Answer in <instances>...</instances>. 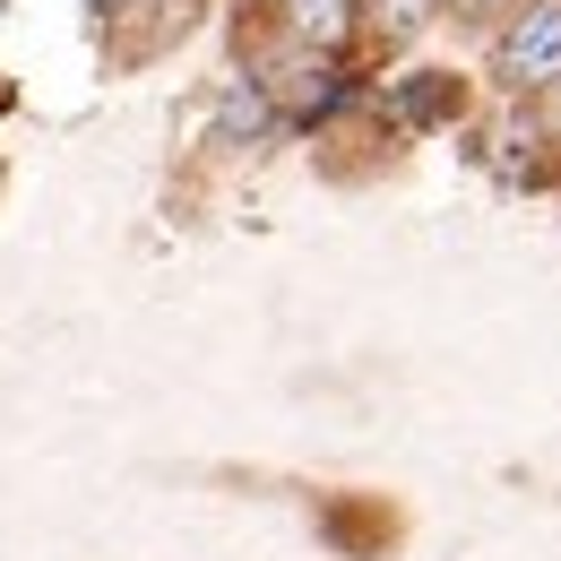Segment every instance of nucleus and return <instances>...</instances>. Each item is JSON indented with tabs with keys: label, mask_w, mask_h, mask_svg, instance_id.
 Wrapping results in <instances>:
<instances>
[{
	"label": "nucleus",
	"mask_w": 561,
	"mask_h": 561,
	"mask_svg": "<svg viewBox=\"0 0 561 561\" xmlns=\"http://www.w3.org/2000/svg\"><path fill=\"white\" fill-rule=\"evenodd\" d=\"M492 78L510 104H536L545 87H561V0H518L492 26Z\"/></svg>",
	"instance_id": "nucleus-1"
},
{
	"label": "nucleus",
	"mask_w": 561,
	"mask_h": 561,
	"mask_svg": "<svg viewBox=\"0 0 561 561\" xmlns=\"http://www.w3.org/2000/svg\"><path fill=\"white\" fill-rule=\"evenodd\" d=\"M251 26H260V35H277V44L337 53V61H346V44H354V0H260V9H251Z\"/></svg>",
	"instance_id": "nucleus-2"
},
{
	"label": "nucleus",
	"mask_w": 561,
	"mask_h": 561,
	"mask_svg": "<svg viewBox=\"0 0 561 561\" xmlns=\"http://www.w3.org/2000/svg\"><path fill=\"white\" fill-rule=\"evenodd\" d=\"M432 18H440V0H354V44L371 61H398L407 44H423Z\"/></svg>",
	"instance_id": "nucleus-3"
},
{
	"label": "nucleus",
	"mask_w": 561,
	"mask_h": 561,
	"mask_svg": "<svg viewBox=\"0 0 561 561\" xmlns=\"http://www.w3.org/2000/svg\"><path fill=\"white\" fill-rule=\"evenodd\" d=\"M518 0H440V18H458V26H501Z\"/></svg>",
	"instance_id": "nucleus-4"
},
{
	"label": "nucleus",
	"mask_w": 561,
	"mask_h": 561,
	"mask_svg": "<svg viewBox=\"0 0 561 561\" xmlns=\"http://www.w3.org/2000/svg\"><path fill=\"white\" fill-rule=\"evenodd\" d=\"M536 122H545V139L561 147V87H545V95H536Z\"/></svg>",
	"instance_id": "nucleus-5"
}]
</instances>
